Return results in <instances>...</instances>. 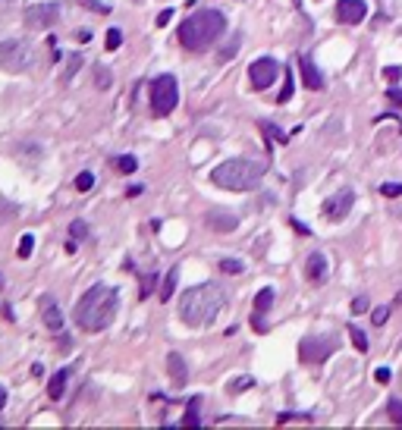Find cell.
Masks as SVG:
<instances>
[{"label": "cell", "mask_w": 402, "mask_h": 430, "mask_svg": "<svg viewBox=\"0 0 402 430\" xmlns=\"http://www.w3.org/2000/svg\"><path fill=\"white\" fill-rule=\"evenodd\" d=\"M226 308V289L217 283H201V286H192L179 296V317H183L186 326H211L217 321V314Z\"/></svg>", "instance_id": "6da1fadb"}, {"label": "cell", "mask_w": 402, "mask_h": 430, "mask_svg": "<svg viewBox=\"0 0 402 430\" xmlns=\"http://www.w3.org/2000/svg\"><path fill=\"white\" fill-rule=\"evenodd\" d=\"M116 308H120V296H116L114 286H104V283L91 286V289L76 301V311H73L76 326H82L85 333L107 330L116 317Z\"/></svg>", "instance_id": "7a4b0ae2"}, {"label": "cell", "mask_w": 402, "mask_h": 430, "mask_svg": "<svg viewBox=\"0 0 402 430\" xmlns=\"http://www.w3.org/2000/svg\"><path fill=\"white\" fill-rule=\"evenodd\" d=\"M226 31V16L220 10H199L192 16H186L176 29V38L186 51H208Z\"/></svg>", "instance_id": "3957f363"}, {"label": "cell", "mask_w": 402, "mask_h": 430, "mask_svg": "<svg viewBox=\"0 0 402 430\" xmlns=\"http://www.w3.org/2000/svg\"><path fill=\"white\" fill-rule=\"evenodd\" d=\"M267 164L264 161H251V157H233V161H223L211 170V182L217 189H226V192H251L258 189V182L264 179Z\"/></svg>", "instance_id": "277c9868"}, {"label": "cell", "mask_w": 402, "mask_h": 430, "mask_svg": "<svg viewBox=\"0 0 402 430\" xmlns=\"http://www.w3.org/2000/svg\"><path fill=\"white\" fill-rule=\"evenodd\" d=\"M35 63V51H31L29 38H10L0 44V69L6 73H26Z\"/></svg>", "instance_id": "5b68a950"}, {"label": "cell", "mask_w": 402, "mask_h": 430, "mask_svg": "<svg viewBox=\"0 0 402 430\" xmlns=\"http://www.w3.org/2000/svg\"><path fill=\"white\" fill-rule=\"evenodd\" d=\"M179 104V82L176 76L161 73L151 79V110L154 116H167L173 107Z\"/></svg>", "instance_id": "8992f818"}, {"label": "cell", "mask_w": 402, "mask_h": 430, "mask_svg": "<svg viewBox=\"0 0 402 430\" xmlns=\"http://www.w3.org/2000/svg\"><path fill=\"white\" fill-rule=\"evenodd\" d=\"M63 16V6L57 0H47V4H31L26 10V29L31 31H47L51 26H57Z\"/></svg>", "instance_id": "52a82bcc"}, {"label": "cell", "mask_w": 402, "mask_h": 430, "mask_svg": "<svg viewBox=\"0 0 402 430\" xmlns=\"http://www.w3.org/2000/svg\"><path fill=\"white\" fill-rule=\"evenodd\" d=\"M333 349H336L333 336H308L298 342V358H302L305 364H321L333 355Z\"/></svg>", "instance_id": "ba28073f"}, {"label": "cell", "mask_w": 402, "mask_h": 430, "mask_svg": "<svg viewBox=\"0 0 402 430\" xmlns=\"http://www.w3.org/2000/svg\"><path fill=\"white\" fill-rule=\"evenodd\" d=\"M352 204H356V192H352V189H340V192H333L324 204H321V214H324L330 223H340V220L349 217Z\"/></svg>", "instance_id": "9c48e42d"}, {"label": "cell", "mask_w": 402, "mask_h": 430, "mask_svg": "<svg viewBox=\"0 0 402 430\" xmlns=\"http://www.w3.org/2000/svg\"><path fill=\"white\" fill-rule=\"evenodd\" d=\"M277 73H280V63H277V60H273V57H258V60L248 66V82H251V89H255V91L271 89L273 79H277Z\"/></svg>", "instance_id": "30bf717a"}, {"label": "cell", "mask_w": 402, "mask_h": 430, "mask_svg": "<svg viewBox=\"0 0 402 430\" xmlns=\"http://www.w3.org/2000/svg\"><path fill=\"white\" fill-rule=\"evenodd\" d=\"M333 13H336V22H343V26H358L368 16V4L365 0H340Z\"/></svg>", "instance_id": "8fae6325"}, {"label": "cell", "mask_w": 402, "mask_h": 430, "mask_svg": "<svg viewBox=\"0 0 402 430\" xmlns=\"http://www.w3.org/2000/svg\"><path fill=\"white\" fill-rule=\"evenodd\" d=\"M327 274H330L327 258H324L321 251H311L308 261H305V276H308V283H324Z\"/></svg>", "instance_id": "7c38bea8"}, {"label": "cell", "mask_w": 402, "mask_h": 430, "mask_svg": "<svg viewBox=\"0 0 402 430\" xmlns=\"http://www.w3.org/2000/svg\"><path fill=\"white\" fill-rule=\"evenodd\" d=\"M298 69H302V82H305V89H311V91H321L324 89V76H321V69L314 66V60L305 54V57H298Z\"/></svg>", "instance_id": "4fadbf2b"}, {"label": "cell", "mask_w": 402, "mask_h": 430, "mask_svg": "<svg viewBox=\"0 0 402 430\" xmlns=\"http://www.w3.org/2000/svg\"><path fill=\"white\" fill-rule=\"evenodd\" d=\"M167 374H170V380H173V386H176V389L186 386L189 368H186V358L179 355V352H170V355H167Z\"/></svg>", "instance_id": "5bb4252c"}, {"label": "cell", "mask_w": 402, "mask_h": 430, "mask_svg": "<svg viewBox=\"0 0 402 430\" xmlns=\"http://www.w3.org/2000/svg\"><path fill=\"white\" fill-rule=\"evenodd\" d=\"M271 305H273V289H271V286H264V289L255 296V330L258 333L267 330V324L261 321V314L271 311Z\"/></svg>", "instance_id": "9a60e30c"}, {"label": "cell", "mask_w": 402, "mask_h": 430, "mask_svg": "<svg viewBox=\"0 0 402 430\" xmlns=\"http://www.w3.org/2000/svg\"><path fill=\"white\" fill-rule=\"evenodd\" d=\"M41 321H44V326L51 333L63 330V314H60V308H57V301H54V299H41Z\"/></svg>", "instance_id": "2e32d148"}, {"label": "cell", "mask_w": 402, "mask_h": 430, "mask_svg": "<svg viewBox=\"0 0 402 430\" xmlns=\"http://www.w3.org/2000/svg\"><path fill=\"white\" fill-rule=\"evenodd\" d=\"M208 226L217 229V233H230V229L239 226V217L230 214V211H211L208 214Z\"/></svg>", "instance_id": "e0dca14e"}, {"label": "cell", "mask_w": 402, "mask_h": 430, "mask_svg": "<svg viewBox=\"0 0 402 430\" xmlns=\"http://www.w3.org/2000/svg\"><path fill=\"white\" fill-rule=\"evenodd\" d=\"M69 374H73V371H69V368H63V371H57L51 380H47V396H51L54 402H57V399H63V393H66Z\"/></svg>", "instance_id": "ac0fdd59"}, {"label": "cell", "mask_w": 402, "mask_h": 430, "mask_svg": "<svg viewBox=\"0 0 402 430\" xmlns=\"http://www.w3.org/2000/svg\"><path fill=\"white\" fill-rule=\"evenodd\" d=\"M82 54H69V57H66V69H63V76H60V82L63 85H69V82H73V76L79 73V69H82Z\"/></svg>", "instance_id": "d6986e66"}, {"label": "cell", "mask_w": 402, "mask_h": 430, "mask_svg": "<svg viewBox=\"0 0 402 430\" xmlns=\"http://www.w3.org/2000/svg\"><path fill=\"white\" fill-rule=\"evenodd\" d=\"M258 126H261V132L267 135V139H271V141H280V145H286V132H283L280 129V126H273V123H267V119H261V123H258Z\"/></svg>", "instance_id": "ffe728a7"}, {"label": "cell", "mask_w": 402, "mask_h": 430, "mask_svg": "<svg viewBox=\"0 0 402 430\" xmlns=\"http://www.w3.org/2000/svg\"><path fill=\"white\" fill-rule=\"evenodd\" d=\"M176 280H179V270L173 267L170 274H167V280H164V286H161V301H170V299H173V289H176Z\"/></svg>", "instance_id": "44dd1931"}, {"label": "cell", "mask_w": 402, "mask_h": 430, "mask_svg": "<svg viewBox=\"0 0 402 430\" xmlns=\"http://www.w3.org/2000/svg\"><path fill=\"white\" fill-rule=\"evenodd\" d=\"M31 251H35V236L26 233V236L19 239V249H16V254H19V258L26 261V258H31Z\"/></svg>", "instance_id": "7402d4cb"}, {"label": "cell", "mask_w": 402, "mask_h": 430, "mask_svg": "<svg viewBox=\"0 0 402 430\" xmlns=\"http://www.w3.org/2000/svg\"><path fill=\"white\" fill-rule=\"evenodd\" d=\"M199 405H201L199 396H195V399H189V415L183 418L186 427H199Z\"/></svg>", "instance_id": "603a6c76"}, {"label": "cell", "mask_w": 402, "mask_h": 430, "mask_svg": "<svg viewBox=\"0 0 402 430\" xmlns=\"http://www.w3.org/2000/svg\"><path fill=\"white\" fill-rule=\"evenodd\" d=\"M116 170H120V173H136L139 170V161H136V157H132V154H123V157H116Z\"/></svg>", "instance_id": "cb8c5ba5"}, {"label": "cell", "mask_w": 402, "mask_h": 430, "mask_svg": "<svg viewBox=\"0 0 402 430\" xmlns=\"http://www.w3.org/2000/svg\"><path fill=\"white\" fill-rule=\"evenodd\" d=\"M69 236H73L76 242L89 239V223H85V220H73V223H69Z\"/></svg>", "instance_id": "d4e9b609"}, {"label": "cell", "mask_w": 402, "mask_h": 430, "mask_svg": "<svg viewBox=\"0 0 402 430\" xmlns=\"http://www.w3.org/2000/svg\"><path fill=\"white\" fill-rule=\"evenodd\" d=\"M349 336H352V342H356V349H358V352H368V336L358 330L356 324H349Z\"/></svg>", "instance_id": "484cf974"}, {"label": "cell", "mask_w": 402, "mask_h": 430, "mask_svg": "<svg viewBox=\"0 0 402 430\" xmlns=\"http://www.w3.org/2000/svg\"><path fill=\"white\" fill-rule=\"evenodd\" d=\"M76 4L85 6V10H91V13H101V16L110 13V4H101V0H76Z\"/></svg>", "instance_id": "4316f807"}, {"label": "cell", "mask_w": 402, "mask_h": 430, "mask_svg": "<svg viewBox=\"0 0 402 430\" xmlns=\"http://www.w3.org/2000/svg\"><path fill=\"white\" fill-rule=\"evenodd\" d=\"M154 286H157V274L151 270V274H145V276H141V292H139V296H141V299H148V296H151V289H154Z\"/></svg>", "instance_id": "83f0119b"}, {"label": "cell", "mask_w": 402, "mask_h": 430, "mask_svg": "<svg viewBox=\"0 0 402 430\" xmlns=\"http://www.w3.org/2000/svg\"><path fill=\"white\" fill-rule=\"evenodd\" d=\"M104 44H107V51H116V47L123 44V31L120 29H110L107 35H104Z\"/></svg>", "instance_id": "f1b7e54d"}, {"label": "cell", "mask_w": 402, "mask_h": 430, "mask_svg": "<svg viewBox=\"0 0 402 430\" xmlns=\"http://www.w3.org/2000/svg\"><path fill=\"white\" fill-rule=\"evenodd\" d=\"M94 82H98L101 91H107L110 82H114V76H110V69H101V66H98V73H94Z\"/></svg>", "instance_id": "f546056e"}, {"label": "cell", "mask_w": 402, "mask_h": 430, "mask_svg": "<svg viewBox=\"0 0 402 430\" xmlns=\"http://www.w3.org/2000/svg\"><path fill=\"white\" fill-rule=\"evenodd\" d=\"M220 270H223V274H242V261H236V258H223L220 261Z\"/></svg>", "instance_id": "4dcf8cb0"}, {"label": "cell", "mask_w": 402, "mask_h": 430, "mask_svg": "<svg viewBox=\"0 0 402 430\" xmlns=\"http://www.w3.org/2000/svg\"><path fill=\"white\" fill-rule=\"evenodd\" d=\"M91 186H94V176H91V173H79V176H76V192H89Z\"/></svg>", "instance_id": "1f68e13d"}, {"label": "cell", "mask_w": 402, "mask_h": 430, "mask_svg": "<svg viewBox=\"0 0 402 430\" xmlns=\"http://www.w3.org/2000/svg\"><path fill=\"white\" fill-rule=\"evenodd\" d=\"M387 415H390V421L402 424V402H399V399H390V402H387Z\"/></svg>", "instance_id": "d6a6232c"}, {"label": "cell", "mask_w": 402, "mask_h": 430, "mask_svg": "<svg viewBox=\"0 0 402 430\" xmlns=\"http://www.w3.org/2000/svg\"><path fill=\"white\" fill-rule=\"evenodd\" d=\"M381 195L399 198V195H402V182H383V186H381Z\"/></svg>", "instance_id": "836d02e7"}, {"label": "cell", "mask_w": 402, "mask_h": 430, "mask_svg": "<svg viewBox=\"0 0 402 430\" xmlns=\"http://www.w3.org/2000/svg\"><path fill=\"white\" fill-rule=\"evenodd\" d=\"M248 386H255V380H251V377H239V380H233V384H230V393H246Z\"/></svg>", "instance_id": "e575fe53"}, {"label": "cell", "mask_w": 402, "mask_h": 430, "mask_svg": "<svg viewBox=\"0 0 402 430\" xmlns=\"http://www.w3.org/2000/svg\"><path fill=\"white\" fill-rule=\"evenodd\" d=\"M293 73H286V85H283V91H280V104H286L289 98H293Z\"/></svg>", "instance_id": "d590c367"}, {"label": "cell", "mask_w": 402, "mask_h": 430, "mask_svg": "<svg viewBox=\"0 0 402 430\" xmlns=\"http://www.w3.org/2000/svg\"><path fill=\"white\" fill-rule=\"evenodd\" d=\"M387 317H390V308H374L371 321H374L377 326H383V324H387Z\"/></svg>", "instance_id": "8d00e7d4"}, {"label": "cell", "mask_w": 402, "mask_h": 430, "mask_svg": "<svg viewBox=\"0 0 402 430\" xmlns=\"http://www.w3.org/2000/svg\"><path fill=\"white\" fill-rule=\"evenodd\" d=\"M387 98L393 101V104L402 107V85H390V89H387Z\"/></svg>", "instance_id": "74e56055"}, {"label": "cell", "mask_w": 402, "mask_h": 430, "mask_svg": "<svg viewBox=\"0 0 402 430\" xmlns=\"http://www.w3.org/2000/svg\"><path fill=\"white\" fill-rule=\"evenodd\" d=\"M374 380H377V384H390V380H393L390 368H377V371H374Z\"/></svg>", "instance_id": "f35d334b"}, {"label": "cell", "mask_w": 402, "mask_h": 430, "mask_svg": "<svg viewBox=\"0 0 402 430\" xmlns=\"http://www.w3.org/2000/svg\"><path fill=\"white\" fill-rule=\"evenodd\" d=\"M399 76H402V69H399V66H387V69H383V79H387V82H396Z\"/></svg>", "instance_id": "ab89813d"}, {"label": "cell", "mask_w": 402, "mask_h": 430, "mask_svg": "<svg viewBox=\"0 0 402 430\" xmlns=\"http://www.w3.org/2000/svg\"><path fill=\"white\" fill-rule=\"evenodd\" d=\"M352 311H356V314H361V311H368V299H365V296H358L356 301H352Z\"/></svg>", "instance_id": "60d3db41"}, {"label": "cell", "mask_w": 402, "mask_h": 430, "mask_svg": "<svg viewBox=\"0 0 402 430\" xmlns=\"http://www.w3.org/2000/svg\"><path fill=\"white\" fill-rule=\"evenodd\" d=\"M170 19H173V10L167 6V10H161V16H157V26H167Z\"/></svg>", "instance_id": "b9f144b4"}, {"label": "cell", "mask_w": 402, "mask_h": 430, "mask_svg": "<svg viewBox=\"0 0 402 430\" xmlns=\"http://www.w3.org/2000/svg\"><path fill=\"white\" fill-rule=\"evenodd\" d=\"M79 41L89 44V41H91V31H89V29H82V31H79Z\"/></svg>", "instance_id": "7bdbcfd3"}, {"label": "cell", "mask_w": 402, "mask_h": 430, "mask_svg": "<svg viewBox=\"0 0 402 430\" xmlns=\"http://www.w3.org/2000/svg\"><path fill=\"white\" fill-rule=\"evenodd\" d=\"M4 405H6V389L0 386V409H4Z\"/></svg>", "instance_id": "ee69618b"}, {"label": "cell", "mask_w": 402, "mask_h": 430, "mask_svg": "<svg viewBox=\"0 0 402 430\" xmlns=\"http://www.w3.org/2000/svg\"><path fill=\"white\" fill-rule=\"evenodd\" d=\"M4 4H13V0H0V6H4Z\"/></svg>", "instance_id": "f6af8a7d"}, {"label": "cell", "mask_w": 402, "mask_h": 430, "mask_svg": "<svg viewBox=\"0 0 402 430\" xmlns=\"http://www.w3.org/2000/svg\"><path fill=\"white\" fill-rule=\"evenodd\" d=\"M0 286H4V274H0Z\"/></svg>", "instance_id": "bcb514c9"}, {"label": "cell", "mask_w": 402, "mask_h": 430, "mask_svg": "<svg viewBox=\"0 0 402 430\" xmlns=\"http://www.w3.org/2000/svg\"><path fill=\"white\" fill-rule=\"evenodd\" d=\"M296 6H302V0H296Z\"/></svg>", "instance_id": "7dc6e473"}, {"label": "cell", "mask_w": 402, "mask_h": 430, "mask_svg": "<svg viewBox=\"0 0 402 430\" xmlns=\"http://www.w3.org/2000/svg\"><path fill=\"white\" fill-rule=\"evenodd\" d=\"M132 4H141V0H132Z\"/></svg>", "instance_id": "c3c4849f"}]
</instances>
